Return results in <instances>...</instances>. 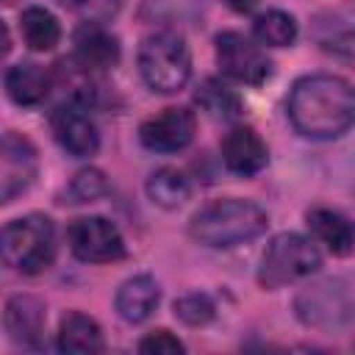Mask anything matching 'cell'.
<instances>
[{"label": "cell", "mask_w": 355, "mask_h": 355, "mask_svg": "<svg viewBox=\"0 0 355 355\" xmlns=\"http://www.w3.org/2000/svg\"><path fill=\"white\" fill-rule=\"evenodd\" d=\"M286 108L300 136L330 141L355 125V86L341 75H305L291 86Z\"/></svg>", "instance_id": "obj_1"}, {"label": "cell", "mask_w": 355, "mask_h": 355, "mask_svg": "<svg viewBox=\"0 0 355 355\" xmlns=\"http://www.w3.org/2000/svg\"><path fill=\"white\" fill-rule=\"evenodd\" d=\"M266 211L250 200L227 197V200H214L205 208H200L191 216L189 233L194 241L214 247V250H227L247 244L258 239L266 230Z\"/></svg>", "instance_id": "obj_2"}, {"label": "cell", "mask_w": 355, "mask_h": 355, "mask_svg": "<svg viewBox=\"0 0 355 355\" xmlns=\"http://www.w3.org/2000/svg\"><path fill=\"white\" fill-rule=\"evenodd\" d=\"M3 261L14 272L39 275L55 258V227L44 214H28L3 227Z\"/></svg>", "instance_id": "obj_3"}, {"label": "cell", "mask_w": 355, "mask_h": 355, "mask_svg": "<svg viewBox=\"0 0 355 355\" xmlns=\"http://www.w3.org/2000/svg\"><path fill=\"white\" fill-rule=\"evenodd\" d=\"M139 72L153 92H180L191 75V55L180 33L155 31L139 47Z\"/></svg>", "instance_id": "obj_4"}, {"label": "cell", "mask_w": 355, "mask_h": 355, "mask_svg": "<svg viewBox=\"0 0 355 355\" xmlns=\"http://www.w3.org/2000/svg\"><path fill=\"white\" fill-rule=\"evenodd\" d=\"M319 266H322V252L311 239L300 233H280L263 250L258 280L266 288H277V286L311 277Z\"/></svg>", "instance_id": "obj_5"}, {"label": "cell", "mask_w": 355, "mask_h": 355, "mask_svg": "<svg viewBox=\"0 0 355 355\" xmlns=\"http://www.w3.org/2000/svg\"><path fill=\"white\" fill-rule=\"evenodd\" d=\"M69 250L75 258L89 263H108L125 255V239L119 227L105 216H80L67 230Z\"/></svg>", "instance_id": "obj_6"}, {"label": "cell", "mask_w": 355, "mask_h": 355, "mask_svg": "<svg viewBox=\"0 0 355 355\" xmlns=\"http://www.w3.org/2000/svg\"><path fill=\"white\" fill-rule=\"evenodd\" d=\"M216 64L227 78L250 86L263 83L272 72L266 53L239 31H222L216 36Z\"/></svg>", "instance_id": "obj_7"}, {"label": "cell", "mask_w": 355, "mask_h": 355, "mask_svg": "<svg viewBox=\"0 0 355 355\" xmlns=\"http://www.w3.org/2000/svg\"><path fill=\"white\" fill-rule=\"evenodd\" d=\"M50 128H53L55 141L72 158H89L100 147V133L89 114V105L78 100L67 97L61 105H55V111L50 114Z\"/></svg>", "instance_id": "obj_8"}, {"label": "cell", "mask_w": 355, "mask_h": 355, "mask_svg": "<svg viewBox=\"0 0 355 355\" xmlns=\"http://www.w3.org/2000/svg\"><path fill=\"white\" fill-rule=\"evenodd\" d=\"M36 166H39L36 147L14 130L3 133V144H0V200L11 202L17 194H22L33 183Z\"/></svg>", "instance_id": "obj_9"}, {"label": "cell", "mask_w": 355, "mask_h": 355, "mask_svg": "<svg viewBox=\"0 0 355 355\" xmlns=\"http://www.w3.org/2000/svg\"><path fill=\"white\" fill-rule=\"evenodd\" d=\"M194 125L197 119L189 108L172 105V108H164L161 114L147 116L139 128V139L147 150L175 153V150H183L194 139Z\"/></svg>", "instance_id": "obj_10"}, {"label": "cell", "mask_w": 355, "mask_h": 355, "mask_svg": "<svg viewBox=\"0 0 355 355\" xmlns=\"http://www.w3.org/2000/svg\"><path fill=\"white\" fill-rule=\"evenodd\" d=\"M266 144L250 125H236L222 139V161L233 175L250 178L266 166Z\"/></svg>", "instance_id": "obj_11"}, {"label": "cell", "mask_w": 355, "mask_h": 355, "mask_svg": "<svg viewBox=\"0 0 355 355\" xmlns=\"http://www.w3.org/2000/svg\"><path fill=\"white\" fill-rule=\"evenodd\" d=\"M72 61L80 64L89 72L111 69L119 61V44L100 22H83L75 31V55H72Z\"/></svg>", "instance_id": "obj_12"}, {"label": "cell", "mask_w": 355, "mask_h": 355, "mask_svg": "<svg viewBox=\"0 0 355 355\" xmlns=\"http://www.w3.org/2000/svg\"><path fill=\"white\" fill-rule=\"evenodd\" d=\"M3 324H6V333H8V338L14 344L39 347L42 330H44V305L36 297L17 294V297H11L6 302Z\"/></svg>", "instance_id": "obj_13"}, {"label": "cell", "mask_w": 355, "mask_h": 355, "mask_svg": "<svg viewBox=\"0 0 355 355\" xmlns=\"http://www.w3.org/2000/svg\"><path fill=\"white\" fill-rule=\"evenodd\" d=\"M308 227L319 244H324L333 255H349L355 250V222L330 208L308 211Z\"/></svg>", "instance_id": "obj_14"}, {"label": "cell", "mask_w": 355, "mask_h": 355, "mask_svg": "<svg viewBox=\"0 0 355 355\" xmlns=\"http://www.w3.org/2000/svg\"><path fill=\"white\" fill-rule=\"evenodd\" d=\"M158 300H161V291H158V283L150 277V275H136L130 280H125L116 291V311L125 322L130 324H139L144 319L153 316V311L158 308Z\"/></svg>", "instance_id": "obj_15"}, {"label": "cell", "mask_w": 355, "mask_h": 355, "mask_svg": "<svg viewBox=\"0 0 355 355\" xmlns=\"http://www.w3.org/2000/svg\"><path fill=\"white\" fill-rule=\"evenodd\" d=\"M6 92L17 105H39L50 92V75L33 61H19L6 69Z\"/></svg>", "instance_id": "obj_16"}, {"label": "cell", "mask_w": 355, "mask_h": 355, "mask_svg": "<svg viewBox=\"0 0 355 355\" xmlns=\"http://www.w3.org/2000/svg\"><path fill=\"white\" fill-rule=\"evenodd\" d=\"M55 344L61 352H103L105 349L100 324L92 316L78 313V311H72L61 319Z\"/></svg>", "instance_id": "obj_17"}, {"label": "cell", "mask_w": 355, "mask_h": 355, "mask_svg": "<svg viewBox=\"0 0 355 355\" xmlns=\"http://www.w3.org/2000/svg\"><path fill=\"white\" fill-rule=\"evenodd\" d=\"M19 31H22L25 44L31 50H36V53L53 50L58 44V39H61L58 19L47 8H42V6H31V8H25L19 14Z\"/></svg>", "instance_id": "obj_18"}, {"label": "cell", "mask_w": 355, "mask_h": 355, "mask_svg": "<svg viewBox=\"0 0 355 355\" xmlns=\"http://www.w3.org/2000/svg\"><path fill=\"white\" fill-rule=\"evenodd\" d=\"M147 194L161 208H180L189 200V194H191V183H189V178L180 169L164 166V169H158V172L150 175Z\"/></svg>", "instance_id": "obj_19"}, {"label": "cell", "mask_w": 355, "mask_h": 355, "mask_svg": "<svg viewBox=\"0 0 355 355\" xmlns=\"http://www.w3.org/2000/svg\"><path fill=\"white\" fill-rule=\"evenodd\" d=\"M194 100H197V105H200L208 116H214V119H236V116L241 114V100H239V94H236L230 86H225L222 80H216V78L202 80V83L197 86Z\"/></svg>", "instance_id": "obj_20"}, {"label": "cell", "mask_w": 355, "mask_h": 355, "mask_svg": "<svg viewBox=\"0 0 355 355\" xmlns=\"http://www.w3.org/2000/svg\"><path fill=\"white\" fill-rule=\"evenodd\" d=\"M252 31H255V39L261 44L288 47L297 39V19L291 14H286V11H280V8H269V11L255 17Z\"/></svg>", "instance_id": "obj_21"}, {"label": "cell", "mask_w": 355, "mask_h": 355, "mask_svg": "<svg viewBox=\"0 0 355 355\" xmlns=\"http://www.w3.org/2000/svg\"><path fill=\"white\" fill-rule=\"evenodd\" d=\"M105 189H108V180H105V175L100 169H80L69 180V186L64 189V200L61 202H72V205L94 202V200H100L105 194Z\"/></svg>", "instance_id": "obj_22"}, {"label": "cell", "mask_w": 355, "mask_h": 355, "mask_svg": "<svg viewBox=\"0 0 355 355\" xmlns=\"http://www.w3.org/2000/svg\"><path fill=\"white\" fill-rule=\"evenodd\" d=\"M214 313H216L214 300H211L208 294H200V291L186 294V297H180V300L175 302V316H178L180 322L191 324V327L208 324V322L214 319Z\"/></svg>", "instance_id": "obj_23"}, {"label": "cell", "mask_w": 355, "mask_h": 355, "mask_svg": "<svg viewBox=\"0 0 355 355\" xmlns=\"http://www.w3.org/2000/svg\"><path fill=\"white\" fill-rule=\"evenodd\" d=\"M58 3L67 11L78 14L83 22H108L122 6V0H58Z\"/></svg>", "instance_id": "obj_24"}, {"label": "cell", "mask_w": 355, "mask_h": 355, "mask_svg": "<svg viewBox=\"0 0 355 355\" xmlns=\"http://www.w3.org/2000/svg\"><path fill=\"white\" fill-rule=\"evenodd\" d=\"M139 352H144V355H180L183 341L175 338L169 330H155L139 341Z\"/></svg>", "instance_id": "obj_25"}, {"label": "cell", "mask_w": 355, "mask_h": 355, "mask_svg": "<svg viewBox=\"0 0 355 355\" xmlns=\"http://www.w3.org/2000/svg\"><path fill=\"white\" fill-rule=\"evenodd\" d=\"M327 53L344 58V61H352L355 64V31H344L338 36H333L327 44H324Z\"/></svg>", "instance_id": "obj_26"}, {"label": "cell", "mask_w": 355, "mask_h": 355, "mask_svg": "<svg viewBox=\"0 0 355 355\" xmlns=\"http://www.w3.org/2000/svg\"><path fill=\"white\" fill-rule=\"evenodd\" d=\"M225 3H227L233 11H241V14H244V11H250V8H252L258 0H225Z\"/></svg>", "instance_id": "obj_27"}]
</instances>
